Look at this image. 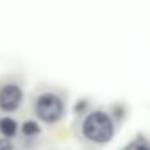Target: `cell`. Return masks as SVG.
I'll list each match as a JSON object with an SVG mask.
<instances>
[{"label":"cell","mask_w":150,"mask_h":150,"mask_svg":"<svg viewBox=\"0 0 150 150\" xmlns=\"http://www.w3.org/2000/svg\"><path fill=\"white\" fill-rule=\"evenodd\" d=\"M0 150H16L13 139H7V138H0Z\"/></svg>","instance_id":"9c48e42d"},{"label":"cell","mask_w":150,"mask_h":150,"mask_svg":"<svg viewBox=\"0 0 150 150\" xmlns=\"http://www.w3.org/2000/svg\"><path fill=\"white\" fill-rule=\"evenodd\" d=\"M34 113L37 120L48 125L58 124L65 117V101L55 92H41L34 99Z\"/></svg>","instance_id":"7a4b0ae2"},{"label":"cell","mask_w":150,"mask_h":150,"mask_svg":"<svg viewBox=\"0 0 150 150\" xmlns=\"http://www.w3.org/2000/svg\"><path fill=\"white\" fill-rule=\"evenodd\" d=\"M132 148H134V145H132V141H131V143H127V145H125L124 148H120V150H132Z\"/></svg>","instance_id":"30bf717a"},{"label":"cell","mask_w":150,"mask_h":150,"mask_svg":"<svg viewBox=\"0 0 150 150\" xmlns=\"http://www.w3.org/2000/svg\"><path fill=\"white\" fill-rule=\"evenodd\" d=\"M88 106H90L88 99H80V101L74 103L72 111H74V115H78V117H85L88 113Z\"/></svg>","instance_id":"52a82bcc"},{"label":"cell","mask_w":150,"mask_h":150,"mask_svg":"<svg viewBox=\"0 0 150 150\" xmlns=\"http://www.w3.org/2000/svg\"><path fill=\"white\" fill-rule=\"evenodd\" d=\"M20 131H21V134H23L27 139H34V138H37V136L41 134V124H39L37 120H25V122L21 124Z\"/></svg>","instance_id":"5b68a950"},{"label":"cell","mask_w":150,"mask_h":150,"mask_svg":"<svg viewBox=\"0 0 150 150\" xmlns=\"http://www.w3.org/2000/svg\"><path fill=\"white\" fill-rule=\"evenodd\" d=\"M25 92L20 83L16 81H6L0 87V110L4 113H14L23 104Z\"/></svg>","instance_id":"3957f363"},{"label":"cell","mask_w":150,"mask_h":150,"mask_svg":"<svg viewBox=\"0 0 150 150\" xmlns=\"http://www.w3.org/2000/svg\"><path fill=\"white\" fill-rule=\"evenodd\" d=\"M81 134L94 145H108L115 138V122L104 110H92L81 120Z\"/></svg>","instance_id":"6da1fadb"},{"label":"cell","mask_w":150,"mask_h":150,"mask_svg":"<svg viewBox=\"0 0 150 150\" xmlns=\"http://www.w3.org/2000/svg\"><path fill=\"white\" fill-rule=\"evenodd\" d=\"M132 145H134L132 150H150V141H148L143 134H138V136L132 139Z\"/></svg>","instance_id":"ba28073f"},{"label":"cell","mask_w":150,"mask_h":150,"mask_svg":"<svg viewBox=\"0 0 150 150\" xmlns=\"http://www.w3.org/2000/svg\"><path fill=\"white\" fill-rule=\"evenodd\" d=\"M18 131H20V125L13 117H2L0 118V134H2V138L13 139V138H16Z\"/></svg>","instance_id":"277c9868"},{"label":"cell","mask_w":150,"mask_h":150,"mask_svg":"<svg viewBox=\"0 0 150 150\" xmlns=\"http://www.w3.org/2000/svg\"><path fill=\"white\" fill-rule=\"evenodd\" d=\"M125 115H127V108H125L124 104H113V106H111L110 117H111V120L115 122V125H117V124H122V122L125 120Z\"/></svg>","instance_id":"8992f818"}]
</instances>
